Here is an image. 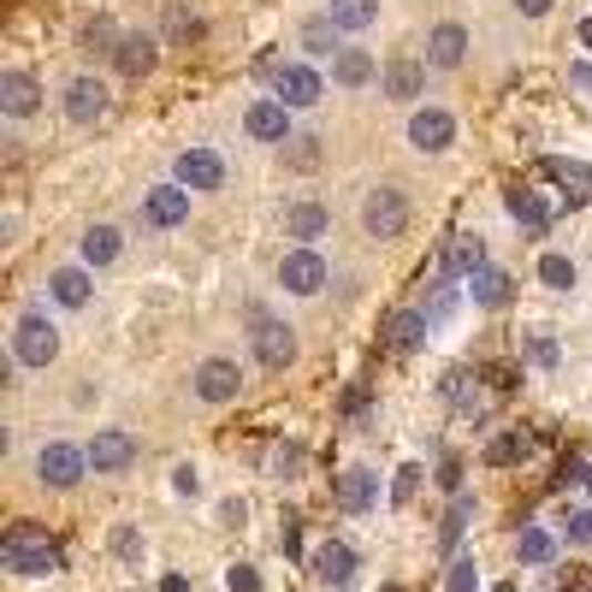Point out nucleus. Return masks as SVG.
I'll return each instance as SVG.
<instances>
[{
  "instance_id": "nucleus-1",
  "label": "nucleus",
  "mask_w": 592,
  "mask_h": 592,
  "mask_svg": "<svg viewBox=\"0 0 592 592\" xmlns=\"http://www.w3.org/2000/svg\"><path fill=\"white\" fill-rule=\"evenodd\" d=\"M0 557H7V569L24 574V581H37V574H54V569H60V545H54V539H42L37 528H12L7 545H0Z\"/></svg>"
},
{
  "instance_id": "nucleus-2",
  "label": "nucleus",
  "mask_w": 592,
  "mask_h": 592,
  "mask_svg": "<svg viewBox=\"0 0 592 592\" xmlns=\"http://www.w3.org/2000/svg\"><path fill=\"white\" fill-rule=\"evenodd\" d=\"M404 225H409V196L397 184H379L368 190V202H361V232H368L374 243H391V237H404Z\"/></svg>"
},
{
  "instance_id": "nucleus-3",
  "label": "nucleus",
  "mask_w": 592,
  "mask_h": 592,
  "mask_svg": "<svg viewBox=\"0 0 592 592\" xmlns=\"http://www.w3.org/2000/svg\"><path fill=\"white\" fill-rule=\"evenodd\" d=\"M54 356H60V326L48 315H24L12 326V361L19 368H48Z\"/></svg>"
},
{
  "instance_id": "nucleus-4",
  "label": "nucleus",
  "mask_w": 592,
  "mask_h": 592,
  "mask_svg": "<svg viewBox=\"0 0 592 592\" xmlns=\"http://www.w3.org/2000/svg\"><path fill=\"white\" fill-rule=\"evenodd\" d=\"M83 474H90V450H78V445H65V439L37 450V480L54 486V492H72Z\"/></svg>"
},
{
  "instance_id": "nucleus-5",
  "label": "nucleus",
  "mask_w": 592,
  "mask_h": 592,
  "mask_svg": "<svg viewBox=\"0 0 592 592\" xmlns=\"http://www.w3.org/2000/svg\"><path fill=\"white\" fill-rule=\"evenodd\" d=\"M249 320H255V356H261V368L285 374L290 361H296V333H290L285 320H267L261 308H249Z\"/></svg>"
},
{
  "instance_id": "nucleus-6",
  "label": "nucleus",
  "mask_w": 592,
  "mask_h": 592,
  "mask_svg": "<svg viewBox=\"0 0 592 592\" xmlns=\"http://www.w3.org/2000/svg\"><path fill=\"white\" fill-rule=\"evenodd\" d=\"M273 95L285 101L290 113H303V108H315V101L326 95V83H320V72H315V65L290 60V65H278V72H273Z\"/></svg>"
},
{
  "instance_id": "nucleus-7",
  "label": "nucleus",
  "mask_w": 592,
  "mask_h": 592,
  "mask_svg": "<svg viewBox=\"0 0 592 592\" xmlns=\"http://www.w3.org/2000/svg\"><path fill=\"white\" fill-rule=\"evenodd\" d=\"M190 391L202 397V404H237V391H243V374H237V361H225V356H207L196 379H190Z\"/></svg>"
},
{
  "instance_id": "nucleus-8",
  "label": "nucleus",
  "mask_w": 592,
  "mask_h": 592,
  "mask_svg": "<svg viewBox=\"0 0 592 592\" xmlns=\"http://www.w3.org/2000/svg\"><path fill=\"white\" fill-rule=\"evenodd\" d=\"M108 108H113V95H108L101 78H72L65 83V119H72V125H101Z\"/></svg>"
},
{
  "instance_id": "nucleus-9",
  "label": "nucleus",
  "mask_w": 592,
  "mask_h": 592,
  "mask_svg": "<svg viewBox=\"0 0 592 592\" xmlns=\"http://www.w3.org/2000/svg\"><path fill=\"white\" fill-rule=\"evenodd\" d=\"M136 457H143V445H136L131 432H119V427H108V432H95V439H90V468H95V474H125Z\"/></svg>"
},
{
  "instance_id": "nucleus-10",
  "label": "nucleus",
  "mask_w": 592,
  "mask_h": 592,
  "mask_svg": "<svg viewBox=\"0 0 592 592\" xmlns=\"http://www.w3.org/2000/svg\"><path fill=\"white\" fill-rule=\"evenodd\" d=\"M450 143H457V119H450L445 108H415V119H409V149L445 154Z\"/></svg>"
},
{
  "instance_id": "nucleus-11",
  "label": "nucleus",
  "mask_w": 592,
  "mask_h": 592,
  "mask_svg": "<svg viewBox=\"0 0 592 592\" xmlns=\"http://www.w3.org/2000/svg\"><path fill=\"white\" fill-rule=\"evenodd\" d=\"M278 285H285L290 296H315L326 285V261L303 243V249H290L285 261H278Z\"/></svg>"
},
{
  "instance_id": "nucleus-12",
  "label": "nucleus",
  "mask_w": 592,
  "mask_h": 592,
  "mask_svg": "<svg viewBox=\"0 0 592 592\" xmlns=\"http://www.w3.org/2000/svg\"><path fill=\"white\" fill-rule=\"evenodd\" d=\"M243 131H249L255 143H278V149H285V143H290V108H285L278 95H273V101H249Z\"/></svg>"
},
{
  "instance_id": "nucleus-13",
  "label": "nucleus",
  "mask_w": 592,
  "mask_h": 592,
  "mask_svg": "<svg viewBox=\"0 0 592 592\" xmlns=\"http://www.w3.org/2000/svg\"><path fill=\"white\" fill-rule=\"evenodd\" d=\"M172 178H178L184 190H220L225 184V161L214 149H184L178 161H172Z\"/></svg>"
},
{
  "instance_id": "nucleus-14",
  "label": "nucleus",
  "mask_w": 592,
  "mask_h": 592,
  "mask_svg": "<svg viewBox=\"0 0 592 592\" xmlns=\"http://www.w3.org/2000/svg\"><path fill=\"white\" fill-rule=\"evenodd\" d=\"M190 196H196V190H184L178 178L161 184V190H149V196H143V220L161 225V232H172V225L190 220Z\"/></svg>"
},
{
  "instance_id": "nucleus-15",
  "label": "nucleus",
  "mask_w": 592,
  "mask_h": 592,
  "mask_svg": "<svg viewBox=\"0 0 592 592\" xmlns=\"http://www.w3.org/2000/svg\"><path fill=\"white\" fill-rule=\"evenodd\" d=\"M42 108V83L30 78V72H0V113H12V119H30Z\"/></svg>"
},
{
  "instance_id": "nucleus-16",
  "label": "nucleus",
  "mask_w": 592,
  "mask_h": 592,
  "mask_svg": "<svg viewBox=\"0 0 592 592\" xmlns=\"http://www.w3.org/2000/svg\"><path fill=\"white\" fill-rule=\"evenodd\" d=\"M468 60V30L462 24H432L427 37V65H439V72H457Z\"/></svg>"
},
{
  "instance_id": "nucleus-17",
  "label": "nucleus",
  "mask_w": 592,
  "mask_h": 592,
  "mask_svg": "<svg viewBox=\"0 0 592 592\" xmlns=\"http://www.w3.org/2000/svg\"><path fill=\"white\" fill-rule=\"evenodd\" d=\"M374 503H379V474H374V468H350V474H338V510L368 516Z\"/></svg>"
},
{
  "instance_id": "nucleus-18",
  "label": "nucleus",
  "mask_w": 592,
  "mask_h": 592,
  "mask_svg": "<svg viewBox=\"0 0 592 592\" xmlns=\"http://www.w3.org/2000/svg\"><path fill=\"white\" fill-rule=\"evenodd\" d=\"M154 48H161L154 37H119V42H113V65H119V78H149V72H154V60H161Z\"/></svg>"
},
{
  "instance_id": "nucleus-19",
  "label": "nucleus",
  "mask_w": 592,
  "mask_h": 592,
  "mask_svg": "<svg viewBox=\"0 0 592 592\" xmlns=\"http://www.w3.org/2000/svg\"><path fill=\"white\" fill-rule=\"evenodd\" d=\"M315 574L326 586H350L356 581V551L344 545V539H326V545L315 551Z\"/></svg>"
},
{
  "instance_id": "nucleus-20",
  "label": "nucleus",
  "mask_w": 592,
  "mask_h": 592,
  "mask_svg": "<svg viewBox=\"0 0 592 592\" xmlns=\"http://www.w3.org/2000/svg\"><path fill=\"white\" fill-rule=\"evenodd\" d=\"M333 83H338V90H361V83H374V54H368V48H338V54H333Z\"/></svg>"
},
{
  "instance_id": "nucleus-21",
  "label": "nucleus",
  "mask_w": 592,
  "mask_h": 592,
  "mask_svg": "<svg viewBox=\"0 0 592 592\" xmlns=\"http://www.w3.org/2000/svg\"><path fill=\"white\" fill-rule=\"evenodd\" d=\"M48 290H54V303H60V308H90V296H95L90 267H60L54 278H48Z\"/></svg>"
},
{
  "instance_id": "nucleus-22",
  "label": "nucleus",
  "mask_w": 592,
  "mask_h": 592,
  "mask_svg": "<svg viewBox=\"0 0 592 592\" xmlns=\"http://www.w3.org/2000/svg\"><path fill=\"white\" fill-rule=\"evenodd\" d=\"M326 207L320 202H290L285 207V237H296V243H315V237H326Z\"/></svg>"
},
{
  "instance_id": "nucleus-23",
  "label": "nucleus",
  "mask_w": 592,
  "mask_h": 592,
  "mask_svg": "<svg viewBox=\"0 0 592 592\" xmlns=\"http://www.w3.org/2000/svg\"><path fill=\"white\" fill-rule=\"evenodd\" d=\"M427 90V65L421 60H391L386 65V95L391 101H421Z\"/></svg>"
},
{
  "instance_id": "nucleus-24",
  "label": "nucleus",
  "mask_w": 592,
  "mask_h": 592,
  "mask_svg": "<svg viewBox=\"0 0 592 592\" xmlns=\"http://www.w3.org/2000/svg\"><path fill=\"white\" fill-rule=\"evenodd\" d=\"M486 267V243L480 237H450V249H445V278H474Z\"/></svg>"
},
{
  "instance_id": "nucleus-25",
  "label": "nucleus",
  "mask_w": 592,
  "mask_h": 592,
  "mask_svg": "<svg viewBox=\"0 0 592 592\" xmlns=\"http://www.w3.org/2000/svg\"><path fill=\"white\" fill-rule=\"evenodd\" d=\"M326 19H333L344 37H361L368 24H379V0H333V7H326Z\"/></svg>"
},
{
  "instance_id": "nucleus-26",
  "label": "nucleus",
  "mask_w": 592,
  "mask_h": 592,
  "mask_svg": "<svg viewBox=\"0 0 592 592\" xmlns=\"http://www.w3.org/2000/svg\"><path fill=\"white\" fill-rule=\"evenodd\" d=\"M119 249H125L119 225H90V232H83V267H113Z\"/></svg>"
},
{
  "instance_id": "nucleus-27",
  "label": "nucleus",
  "mask_w": 592,
  "mask_h": 592,
  "mask_svg": "<svg viewBox=\"0 0 592 592\" xmlns=\"http://www.w3.org/2000/svg\"><path fill=\"white\" fill-rule=\"evenodd\" d=\"M468 296H474L480 308H503V303H510V273H498V267H480L474 278H468Z\"/></svg>"
},
{
  "instance_id": "nucleus-28",
  "label": "nucleus",
  "mask_w": 592,
  "mask_h": 592,
  "mask_svg": "<svg viewBox=\"0 0 592 592\" xmlns=\"http://www.w3.org/2000/svg\"><path fill=\"white\" fill-rule=\"evenodd\" d=\"M427 333H432L427 308H409V315H397V320H391V344H397V350H421Z\"/></svg>"
},
{
  "instance_id": "nucleus-29",
  "label": "nucleus",
  "mask_w": 592,
  "mask_h": 592,
  "mask_svg": "<svg viewBox=\"0 0 592 592\" xmlns=\"http://www.w3.org/2000/svg\"><path fill=\"white\" fill-rule=\"evenodd\" d=\"M510 214L521 220V225H528V232L539 237V232H545V225H551V214H545V202H539L533 196V190H510Z\"/></svg>"
},
{
  "instance_id": "nucleus-30",
  "label": "nucleus",
  "mask_w": 592,
  "mask_h": 592,
  "mask_svg": "<svg viewBox=\"0 0 592 592\" xmlns=\"http://www.w3.org/2000/svg\"><path fill=\"white\" fill-rule=\"evenodd\" d=\"M338 37H344V30L333 19H308L303 24V48H308V54H338Z\"/></svg>"
},
{
  "instance_id": "nucleus-31",
  "label": "nucleus",
  "mask_w": 592,
  "mask_h": 592,
  "mask_svg": "<svg viewBox=\"0 0 592 592\" xmlns=\"http://www.w3.org/2000/svg\"><path fill=\"white\" fill-rule=\"evenodd\" d=\"M521 563H533V569H545L551 563V557H557V539L545 533V528H528V533H521Z\"/></svg>"
},
{
  "instance_id": "nucleus-32",
  "label": "nucleus",
  "mask_w": 592,
  "mask_h": 592,
  "mask_svg": "<svg viewBox=\"0 0 592 592\" xmlns=\"http://www.w3.org/2000/svg\"><path fill=\"white\" fill-rule=\"evenodd\" d=\"M267 474L273 480H296V474H303V445H278L267 457Z\"/></svg>"
},
{
  "instance_id": "nucleus-33",
  "label": "nucleus",
  "mask_w": 592,
  "mask_h": 592,
  "mask_svg": "<svg viewBox=\"0 0 592 592\" xmlns=\"http://www.w3.org/2000/svg\"><path fill=\"white\" fill-rule=\"evenodd\" d=\"M445 592H480V569H474V557H450Z\"/></svg>"
},
{
  "instance_id": "nucleus-34",
  "label": "nucleus",
  "mask_w": 592,
  "mask_h": 592,
  "mask_svg": "<svg viewBox=\"0 0 592 592\" xmlns=\"http://www.w3.org/2000/svg\"><path fill=\"white\" fill-rule=\"evenodd\" d=\"M539 278H545L551 290H569L574 285V261L569 255H539Z\"/></svg>"
},
{
  "instance_id": "nucleus-35",
  "label": "nucleus",
  "mask_w": 592,
  "mask_h": 592,
  "mask_svg": "<svg viewBox=\"0 0 592 592\" xmlns=\"http://www.w3.org/2000/svg\"><path fill=\"white\" fill-rule=\"evenodd\" d=\"M285 161H290L296 172H308V166L320 161V136H290V143H285Z\"/></svg>"
},
{
  "instance_id": "nucleus-36",
  "label": "nucleus",
  "mask_w": 592,
  "mask_h": 592,
  "mask_svg": "<svg viewBox=\"0 0 592 592\" xmlns=\"http://www.w3.org/2000/svg\"><path fill=\"white\" fill-rule=\"evenodd\" d=\"M468 516H474V498H457V503H450V516H445V551H457Z\"/></svg>"
},
{
  "instance_id": "nucleus-37",
  "label": "nucleus",
  "mask_w": 592,
  "mask_h": 592,
  "mask_svg": "<svg viewBox=\"0 0 592 592\" xmlns=\"http://www.w3.org/2000/svg\"><path fill=\"white\" fill-rule=\"evenodd\" d=\"M113 551L125 557V563H143V533H136V528H113Z\"/></svg>"
},
{
  "instance_id": "nucleus-38",
  "label": "nucleus",
  "mask_w": 592,
  "mask_h": 592,
  "mask_svg": "<svg viewBox=\"0 0 592 592\" xmlns=\"http://www.w3.org/2000/svg\"><path fill=\"white\" fill-rule=\"evenodd\" d=\"M450 308H457V285H439V290H432V303H427V320L432 326L450 320Z\"/></svg>"
},
{
  "instance_id": "nucleus-39",
  "label": "nucleus",
  "mask_w": 592,
  "mask_h": 592,
  "mask_svg": "<svg viewBox=\"0 0 592 592\" xmlns=\"http://www.w3.org/2000/svg\"><path fill=\"white\" fill-rule=\"evenodd\" d=\"M486 457H492V462H521V457H528V439H521V432H510V439H498L492 450H486Z\"/></svg>"
},
{
  "instance_id": "nucleus-40",
  "label": "nucleus",
  "mask_w": 592,
  "mask_h": 592,
  "mask_svg": "<svg viewBox=\"0 0 592 592\" xmlns=\"http://www.w3.org/2000/svg\"><path fill=\"white\" fill-rule=\"evenodd\" d=\"M528 361H539V368H557V338L533 333V338H528Z\"/></svg>"
},
{
  "instance_id": "nucleus-41",
  "label": "nucleus",
  "mask_w": 592,
  "mask_h": 592,
  "mask_svg": "<svg viewBox=\"0 0 592 592\" xmlns=\"http://www.w3.org/2000/svg\"><path fill=\"white\" fill-rule=\"evenodd\" d=\"M225 586H232V592H261V574L249 563H232V569H225Z\"/></svg>"
},
{
  "instance_id": "nucleus-42",
  "label": "nucleus",
  "mask_w": 592,
  "mask_h": 592,
  "mask_svg": "<svg viewBox=\"0 0 592 592\" xmlns=\"http://www.w3.org/2000/svg\"><path fill=\"white\" fill-rule=\"evenodd\" d=\"M415 486H421V468H415V462H409V468H397V486H391V503H409V498H415Z\"/></svg>"
},
{
  "instance_id": "nucleus-43",
  "label": "nucleus",
  "mask_w": 592,
  "mask_h": 592,
  "mask_svg": "<svg viewBox=\"0 0 592 592\" xmlns=\"http://www.w3.org/2000/svg\"><path fill=\"white\" fill-rule=\"evenodd\" d=\"M551 178H563V184H592V172L586 166H574V161H545Z\"/></svg>"
},
{
  "instance_id": "nucleus-44",
  "label": "nucleus",
  "mask_w": 592,
  "mask_h": 592,
  "mask_svg": "<svg viewBox=\"0 0 592 592\" xmlns=\"http://www.w3.org/2000/svg\"><path fill=\"white\" fill-rule=\"evenodd\" d=\"M569 545H592V510H574L569 516Z\"/></svg>"
},
{
  "instance_id": "nucleus-45",
  "label": "nucleus",
  "mask_w": 592,
  "mask_h": 592,
  "mask_svg": "<svg viewBox=\"0 0 592 592\" xmlns=\"http://www.w3.org/2000/svg\"><path fill=\"white\" fill-rule=\"evenodd\" d=\"M83 42H90V48H101V54H113L108 42H119V37H113V24H108V19H95L90 30H83Z\"/></svg>"
},
{
  "instance_id": "nucleus-46",
  "label": "nucleus",
  "mask_w": 592,
  "mask_h": 592,
  "mask_svg": "<svg viewBox=\"0 0 592 592\" xmlns=\"http://www.w3.org/2000/svg\"><path fill=\"white\" fill-rule=\"evenodd\" d=\"M510 7L521 12V19H545V12L557 7V0H510Z\"/></svg>"
},
{
  "instance_id": "nucleus-47",
  "label": "nucleus",
  "mask_w": 592,
  "mask_h": 592,
  "mask_svg": "<svg viewBox=\"0 0 592 592\" xmlns=\"http://www.w3.org/2000/svg\"><path fill=\"white\" fill-rule=\"evenodd\" d=\"M569 83H574V90H586V95H592V65H586V60H574V65H569Z\"/></svg>"
},
{
  "instance_id": "nucleus-48",
  "label": "nucleus",
  "mask_w": 592,
  "mask_h": 592,
  "mask_svg": "<svg viewBox=\"0 0 592 592\" xmlns=\"http://www.w3.org/2000/svg\"><path fill=\"white\" fill-rule=\"evenodd\" d=\"M172 486H178V492H196V486H202V474H196V468H190V462H184V468H178V474H172Z\"/></svg>"
},
{
  "instance_id": "nucleus-49",
  "label": "nucleus",
  "mask_w": 592,
  "mask_h": 592,
  "mask_svg": "<svg viewBox=\"0 0 592 592\" xmlns=\"http://www.w3.org/2000/svg\"><path fill=\"white\" fill-rule=\"evenodd\" d=\"M220 521H225V528H237V521H243V498H232V503H225V510H220Z\"/></svg>"
},
{
  "instance_id": "nucleus-50",
  "label": "nucleus",
  "mask_w": 592,
  "mask_h": 592,
  "mask_svg": "<svg viewBox=\"0 0 592 592\" xmlns=\"http://www.w3.org/2000/svg\"><path fill=\"white\" fill-rule=\"evenodd\" d=\"M161 592H190V586H184V574H166V581H161Z\"/></svg>"
},
{
  "instance_id": "nucleus-51",
  "label": "nucleus",
  "mask_w": 592,
  "mask_h": 592,
  "mask_svg": "<svg viewBox=\"0 0 592 592\" xmlns=\"http://www.w3.org/2000/svg\"><path fill=\"white\" fill-rule=\"evenodd\" d=\"M581 48H592V19H581Z\"/></svg>"
},
{
  "instance_id": "nucleus-52",
  "label": "nucleus",
  "mask_w": 592,
  "mask_h": 592,
  "mask_svg": "<svg viewBox=\"0 0 592 592\" xmlns=\"http://www.w3.org/2000/svg\"><path fill=\"white\" fill-rule=\"evenodd\" d=\"M581 480H586V492H592V468H586V474H581Z\"/></svg>"
}]
</instances>
